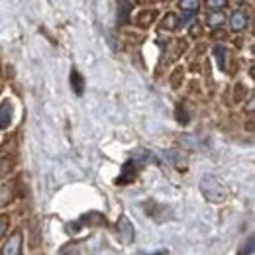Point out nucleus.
Returning <instances> with one entry per match:
<instances>
[{
  "label": "nucleus",
  "mask_w": 255,
  "mask_h": 255,
  "mask_svg": "<svg viewBox=\"0 0 255 255\" xmlns=\"http://www.w3.org/2000/svg\"><path fill=\"white\" fill-rule=\"evenodd\" d=\"M212 37H226V32H222V30H214Z\"/></svg>",
  "instance_id": "a878e982"
},
{
  "label": "nucleus",
  "mask_w": 255,
  "mask_h": 255,
  "mask_svg": "<svg viewBox=\"0 0 255 255\" xmlns=\"http://www.w3.org/2000/svg\"><path fill=\"white\" fill-rule=\"evenodd\" d=\"M131 159H135L139 165H145V163H151V161H155V155L149 151V149H133L131 151Z\"/></svg>",
  "instance_id": "f8f14e48"
},
{
  "label": "nucleus",
  "mask_w": 255,
  "mask_h": 255,
  "mask_svg": "<svg viewBox=\"0 0 255 255\" xmlns=\"http://www.w3.org/2000/svg\"><path fill=\"white\" fill-rule=\"evenodd\" d=\"M81 224H89V226H106V218H104L100 212H89V214H85L77 224H71L69 228H77V226H81Z\"/></svg>",
  "instance_id": "1a4fd4ad"
},
{
  "label": "nucleus",
  "mask_w": 255,
  "mask_h": 255,
  "mask_svg": "<svg viewBox=\"0 0 255 255\" xmlns=\"http://www.w3.org/2000/svg\"><path fill=\"white\" fill-rule=\"evenodd\" d=\"M116 232H118V238H120L122 244H126V246H131V244H133V240H135V230H133V224L129 222V218H128L126 214H120V218H118V222H116Z\"/></svg>",
  "instance_id": "20e7f679"
},
{
  "label": "nucleus",
  "mask_w": 255,
  "mask_h": 255,
  "mask_svg": "<svg viewBox=\"0 0 255 255\" xmlns=\"http://www.w3.org/2000/svg\"><path fill=\"white\" fill-rule=\"evenodd\" d=\"M246 26H248V12L242 10V8L234 10L232 16H230V28H232L234 32H242Z\"/></svg>",
  "instance_id": "0eeeda50"
},
{
  "label": "nucleus",
  "mask_w": 255,
  "mask_h": 255,
  "mask_svg": "<svg viewBox=\"0 0 255 255\" xmlns=\"http://www.w3.org/2000/svg\"><path fill=\"white\" fill-rule=\"evenodd\" d=\"M163 155H165V159L171 161L179 171L187 169V159L183 157V153H179V151H163Z\"/></svg>",
  "instance_id": "9b49d317"
},
{
  "label": "nucleus",
  "mask_w": 255,
  "mask_h": 255,
  "mask_svg": "<svg viewBox=\"0 0 255 255\" xmlns=\"http://www.w3.org/2000/svg\"><path fill=\"white\" fill-rule=\"evenodd\" d=\"M183 77H185L183 67H177V69L173 71V75H171V85H173V89H179V85L183 83Z\"/></svg>",
  "instance_id": "f3484780"
},
{
  "label": "nucleus",
  "mask_w": 255,
  "mask_h": 255,
  "mask_svg": "<svg viewBox=\"0 0 255 255\" xmlns=\"http://www.w3.org/2000/svg\"><path fill=\"white\" fill-rule=\"evenodd\" d=\"M8 224H10V218L8 216H0V240L4 238V234H6V230H8Z\"/></svg>",
  "instance_id": "b1692460"
},
{
  "label": "nucleus",
  "mask_w": 255,
  "mask_h": 255,
  "mask_svg": "<svg viewBox=\"0 0 255 255\" xmlns=\"http://www.w3.org/2000/svg\"><path fill=\"white\" fill-rule=\"evenodd\" d=\"M248 110H250V112H254V98L250 100V104H248Z\"/></svg>",
  "instance_id": "bb28decb"
},
{
  "label": "nucleus",
  "mask_w": 255,
  "mask_h": 255,
  "mask_svg": "<svg viewBox=\"0 0 255 255\" xmlns=\"http://www.w3.org/2000/svg\"><path fill=\"white\" fill-rule=\"evenodd\" d=\"M200 192L212 204H222V202H226V198H228L226 187L220 183V179H216L214 175H204L200 179Z\"/></svg>",
  "instance_id": "f257e3e1"
},
{
  "label": "nucleus",
  "mask_w": 255,
  "mask_h": 255,
  "mask_svg": "<svg viewBox=\"0 0 255 255\" xmlns=\"http://www.w3.org/2000/svg\"><path fill=\"white\" fill-rule=\"evenodd\" d=\"M12 114H14V108H12V102L10 100H4L0 104V129H8L12 124Z\"/></svg>",
  "instance_id": "6e6552de"
},
{
  "label": "nucleus",
  "mask_w": 255,
  "mask_h": 255,
  "mask_svg": "<svg viewBox=\"0 0 255 255\" xmlns=\"http://www.w3.org/2000/svg\"><path fill=\"white\" fill-rule=\"evenodd\" d=\"M214 57H216L218 67H220L222 71H226V57H228V49H226L224 45H216V47H214Z\"/></svg>",
  "instance_id": "dca6fc26"
},
{
  "label": "nucleus",
  "mask_w": 255,
  "mask_h": 255,
  "mask_svg": "<svg viewBox=\"0 0 255 255\" xmlns=\"http://www.w3.org/2000/svg\"><path fill=\"white\" fill-rule=\"evenodd\" d=\"M157 16H159L157 8H145V10H139V12L135 14V26H139V28H149V26L157 20Z\"/></svg>",
  "instance_id": "423d86ee"
},
{
  "label": "nucleus",
  "mask_w": 255,
  "mask_h": 255,
  "mask_svg": "<svg viewBox=\"0 0 255 255\" xmlns=\"http://www.w3.org/2000/svg\"><path fill=\"white\" fill-rule=\"evenodd\" d=\"M71 87H73V91L77 95H83V91H85V77L77 69L71 71Z\"/></svg>",
  "instance_id": "ddd939ff"
},
{
  "label": "nucleus",
  "mask_w": 255,
  "mask_h": 255,
  "mask_svg": "<svg viewBox=\"0 0 255 255\" xmlns=\"http://www.w3.org/2000/svg\"><path fill=\"white\" fill-rule=\"evenodd\" d=\"M12 171V161L10 159H0V179L4 177V175H8Z\"/></svg>",
  "instance_id": "412c9836"
},
{
  "label": "nucleus",
  "mask_w": 255,
  "mask_h": 255,
  "mask_svg": "<svg viewBox=\"0 0 255 255\" xmlns=\"http://www.w3.org/2000/svg\"><path fill=\"white\" fill-rule=\"evenodd\" d=\"M141 208L145 210V214H147L153 222L163 224V222L173 220V210H171L167 204H161L157 200H145V202L141 204Z\"/></svg>",
  "instance_id": "f03ea898"
},
{
  "label": "nucleus",
  "mask_w": 255,
  "mask_h": 255,
  "mask_svg": "<svg viewBox=\"0 0 255 255\" xmlns=\"http://www.w3.org/2000/svg\"><path fill=\"white\" fill-rule=\"evenodd\" d=\"M175 120H177L179 124H183V126H187V124L191 122V114H189V108H187L185 102H179V104L175 106Z\"/></svg>",
  "instance_id": "9d476101"
},
{
  "label": "nucleus",
  "mask_w": 255,
  "mask_h": 255,
  "mask_svg": "<svg viewBox=\"0 0 255 255\" xmlns=\"http://www.w3.org/2000/svg\"><path fill=\"white\" fill-rule=\"evenodd\" d=\"M206 6H208L210 10L220 12V8H224V6H226V2H224V0H208V2H206Z\"/></svg>",
  "instance_id": "5701e85b"
},
{
  "label": "nucleus",
  "mask_w": 255,
  "mask_h": 255,
  "mask_svg": "<svg viewBox=\"0 0 255 255\" xmlns=\"http://www.w3.org/2000/svg\"><path fill=\"white\" fill-rule=\"evenodd\" d=\"M181 24H179V16L177 14H173V12H169L163 20H161V30H177Z\"/></svg>",
  "instance_id": "4468645a"
},
{
  "label": "nucleus",
  "mask_w": 255,
  "mask_h": 255,
  "mask_svg": "<svg viewBox=\"0 0 255 255\" xmlns=\"http://www.w3.org/2000/svg\"><path fill=\"white\" fill-rule=\"evenodd\" d=\"M246 96H248V87H244V85H236L234 100H236V102H242V100H246Z\"/></svg>",
  "instance_id": "a211bd4d"
},
{
  "label": "nucleus",
  "mask_w": 255,
  "mask_h": 255,
  "mask_svg": "<svg viewBox=\"0 0 255 255\" xmlns=\"http://www.w3.org/2000/svg\"><path fill=\"white\" fill-rule=\"evenodd\" d=\"M191 35H194V37H196V35H200V26H198V24H194V26H192Z\"/></svg>",
  "instance_id": "393cba45"
},
{
  "label": "nucleus",
  "mask_w": 255,
  "mask_h": 255,
  "mask_svg": "<svg viewBox=\"0 0 255 255\" xmlns=\"http://www.w3.org/2000/svg\"><path fill=\"white\" fill-rule=\"evenodd\" d=\"M155 255H165V252H159V254H155Z\"/></svg>",
  "instance_id": "cd10ccee"
},
{
  "label": "nucleus",
  "mask_w": 255,
  "mask_h": 255,
  "mask_svg": "<svg viewBox=\"0 0 255 255\" xmlns=\"http://www.w3.org/2000/svg\"><path fill=\"white\" fill-rule=\"evenodd\" d=\"M179 6H181L183 10H187V12H196V10L200 8V2H196V0H183Z\"/></svg>",
  "instance_id": "6ab92c4d"
},
{
  "label": "nucleus",
  "mask_w": 255,
  "mask_h": 255,
  "mask_svg": "<svg viewBox=\"0 0 255 255\" xmlns=\"http://www.w3.org/2000/svg\"><path fill=\"white\" fill-rule=\"evenodd\" d=\"M22 244H24L22 230H16V232L6 240V244L2 246L0 255H22Z\"/></svg>",
  "instance_id": "39448f33"
},
{
  "label": "nucleus",
  "mask_w": 255,
  "mask_h": 255,
  "mask_svg": "<svg viewBox=\"0 0 255 255\" xmlns=\"http://www.w3.org/2000/svg\"><path fill=\"white\" fill-rule=\"evenodd\" d=\"M139 171H141V165L137 163L135 159H129L122 165V169H120V175H118V179H116V185H131L135 179H137V175H139Z\"/></svg>",
  "instance_id": "7ed1b4c3"
},
{
  "label": "nucleus",
  "mask_w": 255,
  "mask_h": 255,
  "mask_svg": "<svg viewBox=\"0 0 255 255\" xmlns=\"http://www.w3.org/2000/svg\"><path fill=\"white\" fill-rule=\"evenodd\" d=\"M129 8H133V4H131V2H120V4H118V22H120L122 26L128 22Z\"/></svg>",
  "instance_id": "2eb2a0df"
},
{
  "label": "nucleus",
  "mask_w": 255,
  "mask_h": 255,
  "mask_svg": "<svg viewBox=\"0 0 255 255\" xmlns=\"http://www.w3.org/2000/svg\"><path fill=\"white\" fill-rule=\"evenodd\" d=\"M222 22H224V16L220 14V12H216V14H210V18H208V26H212L214 30H218Z\"/></svg>",
  "instance_id": "aec40b11"
},
{
  "label": "nucleus",
  "mask_w": 255,
  "mask_h": 255,
  "mask_svg": "<svg viewBox=\"0 0 255 255\" xmlns=\"http://www.w3.org/2000/svg\"><path fill=\"white\" fill-rule=\"evenodd\" d=\"M254 252V236L248 238V244H244V248L240 250V255H252Z\"/></svg>",
  "instance_id": "4be33fe9"
}]
</instances>
